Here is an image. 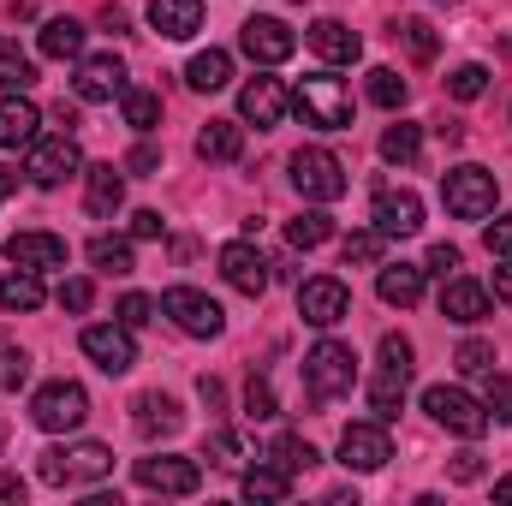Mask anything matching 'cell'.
Returning <instances> with one entry per match:
<instances>
[{"instance_id": "6da1fadb", "label": "cell", "mask_w": 512, "mask_h": 506, "mask_svg": "<svg viewBox=\"0 0 512 506\" xmlns=\"http://www.w3.org/2000/svg\"><path fill=\"white\" fill-rule=\"evenodd\" d=\"M114 471V447H102V441H78V447H48L42 453V465H36V477L48 483V489H72V483H102Z\"/></svg>"}, {"instance_id": "7a4b0ae2", "label": "cell", "mask_w": 512, "mask_h": 506, "mask_svg": "<svg viewBox=\"0 0 512 506\" xmlns=\"http://www.w3.org/2000/svg\"><path fill=\"white\" fill-rule=\"evenodd\" d=\"M495 197H501V185H495V173L477 167V161H459V167L441 173V203H447V215H459V221L495 215Z\"/></svg>"}, {"instance_id": "3957f363", "label": "cell", "mask_w": 512, "mask_h": 506, "mask_svg": "<svg viewBox=\"0 0 512 506\" xmlns=\"http://www.w3.org/2000/svg\"><path fill=\"white\" fill-rule=\"evenodd\" d=\"M292 108H298L304 126H316V131H346L352 126V90H346L340 78H328V72L304 78L298 96H292Z\"/></svg>"}, {"instance_id": "277c9868", "label": "cell", "mask_w": 512, "mask_h": 506, "mask_svg": "<svg viewBox=\"0 0 512 506\" xmlns=\"http://www.w3.org/2000/svg\"><path fill=\"white\" fill-rule=\"evenodd\" d=\"M161 316H173V328L191 334V340H221L227 334V310L209 292H197V286H167L161 292Z\"/></svg>"}, {"instance_id": "5b68a950", "label": "cell", "mask_w": 512, "mask_h": 506, "mask_svg": "<svg viewBox=\"0 0 512 506\" xmlns=\"http://www.w3.org/2000/svg\"><path fill=\"white\" fill-rule=\"evenodd\" d=\"M84 417H90V393L78 387V381H48V387H36V399H30V423L42 429V435H66V429H84Z\"/></svg>"}, {"instance_id": "8992f818", "label": "cell", "mask_w": 512, "mask_h": 506, "mask_svg": "<svg viewBox=\"0 0 512 506\" xmlns=\"http://www.w3.org/2000/svg\"><path fill=\"white\" fill-rule=\"evenodd\" d=\"M304 387H310V399H340V393H352V387H358V358H352V346H340V340L310 346V352H304Z\"/></svg>"}, {"instance_id": "52a82bcc", "label": "cell", "mask_w": 512, "mask_h": 506, "mask_svg": "<svg viewBox=\"0 0 512 506\" xmlns=\"http://www.w3.org/2000/svg\"><path fill=\"white\" fill-rule=\"evenodd\" d=\"M423 411L441 423V429H453V435H465V441H477V435H489V411H483V399L477 393H465V387H423Z\"/></svg>"}, {"instance_id": "ba28073f", "label": "cell", "mask_w": 512, "mask_h": 506, "mask_svg": "<svg viewBox=\"0 0 512 506\" xmlns=\"http://www.w3.org/2000/svg\"><path fill=\"white\" fill-rule=\"evenodd\" d=\"M24 173H30V185H42V191H54V185H66L72 173H84V155H78V137H72V131H54V137H36V143H30V161H24Z\"/></svg>"}, {"instance_id": "9c48e42d", "label": "cell", "mask_w": 512, "mask_h": 506, "mask_svg": "<svg viewBox=\"0 0 512 506\" xmlns=\"http://www.w3.org/2000/svg\"><path fill=\"white\" fill-rule=\"evenodd\" d=\"M292 185H298V197H310V203H334V197H346V161L340 155H328V149H298L292 155Z\"/></svg>"}, {"instance_id": "30bf717a", "label": "cell", "mask_w": 512, "mask_h": 506, "mask_svg": "<svg viewBox=\"0 0 512 506\" xmlns=\"http://www.w3.org/2000/svg\"><path fill=\"white\" fill-rule=\"evenodd\" d=\"M298 316H304L310 328H340V322L352 316V292H346V280H334V274L304 280V286H298Z\"/></svg>"}, {"instance_id": "8fae6325", "label": "cell", "mask_w": 512, "mask_h": 506, "mask_svg": "<svg viewBox=\"0 0 512 506\" xmlns=\"http://www.w3.org/2000/svg\"><path fill=\"white\" fill-rule=\"evenodd\" d=\"M137 483H143L149 495H197V489H203V471H197V459L155 453V459H137Z\"/></svg>"}, {"instance_id": "7c38bea8", "label": "cell", "mask_w": 512, "mask_h": 506, "mask_svg": "<svg viewBox=\"0 0 512 506\" xmlns=\"http://www.w3.org/2000/svg\"><path fill=\"white\" fill-rule=\"evenodd\" d=\"M84 358L108 376H126L137 364V340H131L126 322H96V328H84Z\"/></svg>"}, {"instance_id": "4fadbf2b", "label": "cell", "mask_w": 512, "mask_h": 506, "mask_svg": "<svg viewBox=\"0 0 512 506\" xmlns=\"http://www.w3.org/2000/svg\"><path fill=\"white\" fill-rule=\"evenodd\" d=\"M387 459H393V441H387V423H352L346 435H340V465L346 471H382Z\"/></svg>"}, {"instance_id": "5bb4252c", "label": "cell", "mask_w": 512, "mask_h": 506, "mask_svg": "<svg viewBox=\"0 0 512 506\" xmlns=\"http://www.w3.org/2000/svg\"><path fill=\"white\" fill-rule=\"evenodd\" d=\"M370 221H376L382 239H417L423 233V197L417 191H376Z\"/></svg>"}, {"instance_id": "9a60e30c", "label": "cell", "mask_w": 512, "mask_h": 506, "mask_svg": "<svg viewBox=\"0 0 512 506\" xmlns=\"http://www.w3.org/2000/svg\"><path fill=\"white\" fill-rule=\"evenodd\" d=\"M72 90H78V102H114V96H126V60L120 54H90L78 66Z\"/></svg>"}, {"instance_id": "2e32d148", "label": "cell", "mask_w": 512, "mask_h": 506, "mask_svg": "<svg viewBox=\"0 0 512 506\" xmlns=\"http://www.w3.org/2000/svg\"><path fill=\"white\" fill-rule=\"evenodd\" d=\"M239 48L251 54L256 66H280V60H292L298 36H292L280 18H245V30H239Z\"/></svg>"}, {"instance_id": "e0dca14e", "label": "cell", "mask_w": 512, "mask_h": 506, "mask_svg": "<svg viewBox=\"0 0 512 506\" xmlns=\"http://www.w3.org/2000/svg\"><path fill=\"white\" fill-rule=\"evenodd\" d=\"M66 239L60 233H12L6 239V262L12 268H30V274H48V268H66Z\"/></svg>"}, {"instance_id": "ac0fdd59", "label": "cell", "mask_w": 512, "mask_h": 506, "mask_svg": "<svg viewBox=\"0 0 512 506\" xmlns=\"http://www.w3.org/2000/svg\"><path fill=\"white\" fill-rule=\"evenodd\" d=\"M221 280L233 286V292H245V298H262L268 292V256L256 251V245H227L221 251Z\"/></svg>"}, {"instance_id": "d6986e66", "label": "cell", "mask_w": 512, "mask_h": 506, "mask_svg": "<svg viewBox=\"0 0 512 506\" xmlns=\"http://www.w3.org/2000/svg\"><path fill=\"white\" fill-rule=\"evenodd\" d=\"M304 42H310L328 66H352V60L364 54V36H358V30H346L340 18H316V24L304 30Z\"/></svg>"}, {"instance_id": "ffe728a7", "label": "cell", "mask_w": 512, "mask_h": 506, "mask_svg": "<svg viewBox=\"0 0 512 506\" xmlns=\"http://www.w3.org/2000/svg\"><path fill=\"white\" fill-rule=\"evenodd\" d=\"M120 203H126V179H120V167H114V161L84 167V209H90L96 221H114Z\"/></svg>"}, {"instance_id": "44dd1931", "label": "cell", "mask_w": 512, "mask_h": 506, "mask_svg": "<svg viewBox=\"0 0 512 506\" xmlns=\"http://www.w3.org/2000/svg\"><path fill=\"white\" fill-rule=\"evenodd\" d=\"M441 316H447V322H459V328H477V322L489 316V292H483L477 280L447 274V286H441Z\"/></svg>"}, {"instance_id": "7402d4cb", "label": "cell", "mask_w": 512, "mask_h": 506, "mask_svg": "<svg viewBox=\"0 0 512 506\" xmlns=\"http://www.w3.org/2000/svg\"><path fill=\"white\" fill-rule=\"evenodd\" d=\"M149 30L167 42H191L203 30V0H149Z\"/></svg>"}, {"instance_id": "603a6c76", "label": "cell", "mask_w": 512, "mask_h": 506, "mask_svg": "<svg viewBox=\"0 0 512 506\" xmlns=\"http://www.w3.org/2000/svg\"><path fill=\"white\" fill-rule=\"evenodd\" d=\"M280 114H286V90H280V78H251L245 90H239V120H251V126H280Z\"/></svg>"}, {"instance_id": "cb8c5ba5", "label": "cell", "mask_w": 512, "mask_h": 506, "mask_svg": "<svg viewBox=\"0 0 512 506\" xmlns=\"http://www.w3.org/2000/svg\"><path fill=\"white\" fill-rule=\"evenodd\" d=\"M42 137V114L30 96H6L0 102V149H30Z\"/></svg>"}, {"instance_id": "d4e9b609", "label": "cell", "mask_w": 512, "mask_h": 506, "mask_svg": "<svg viewBox=\"0 0 512 506\" xmlns=\"http://www.w3.org/2000/svg\"><path fill=\"white\" fill-rule=\"evenodd\" d=\"M131 423H137L143 435H179V429H185V411H179L167 393H137Z\"/></svg>"}, {"instance_id": "484cf974", "label": "cell", "mask_w": 512, "mask_h": 506, "mask_svg": "<svg viewBox=\"0 0 512 506\" xmlns=\"http://www.w3.org/2000/svg\"><path fill=\"white\" fill-rule=\"evenodd\" d=\"M423 280H429V268H417V262H387L382 274H376V292H382V304H417L423 298Z\"/></svg>"}, {"instance_id": "4316f807", "label": "cell", "mask_w": 512, "mask_h": 506, "mask_svg": "<svg viewBox=\"0 0 512 506\" xmlns=\"http://www.w3.org/2000/svg\"><path fill=\"white\" fill-rule=\"evenodd\" d=\"M185 84H191V90H203V96L227 90V84H233V54H227V48H203V54L185 66Z\"/></svg>"}, {"instance_id": "83f0119b", "label": "cell", "mask_w": 512, "mask_h": 506, "mask_svg": "<svg viewBox=\"0 0 512 506\" xmlns=\"http://www.w3.org/2000/svg\"><path fill=\"white\" fill-rule=\"evenodd\" d=\"M42 274H30V268H12L6 280H0V310L6 316H30V310H42Z\"/></svg>"}, {"instance_id": "f1b7e54d", "label": "cell", "mask_w": 512, "mask_h": 506, "mask_svg": "<svg viewBox=\"0 0 512 506\" xmlns=\"http://www.w3.org/2000/svg\"><path fill=\"white\" fill-rule=\"evenodd\" d=\"M239 149H245V126L239 120H209L197 131V155L203 161H239Z\"/></svg>"}, {"instance_id": "f546056e", "label": "cell", "mask_w": 512, "mask_h": 506, "mask_svg": "<svg viewBox=\"0 0 512 506\" xmlns=\"http://www.w3.org/2000/svg\"><path fill=\"white\" fill-rule=\"evenodd\" d=\"M36 48H42L48 60H78V54H84V24H78V18H48L42 36H36Z\"/></svg>"}, {"instance_id": "4dcf8cb0", "label": "cell", "mask_w": 512, "mask_h": 506, "mask_svg": "<svg viewBox=\"0 0 512 506\" xmlns=\"http://www.w3.org/2000/svg\"><path fill=\"white\" fill-rule=\"evenodd\" d=\"M36 84V60L18 48V42H0V90L6 96H24Z\"/></svg>"}, {"instance_id": "1f68e13d", "label": "cell", "mask_w": 512, "mask_h": 506, "mask_svg": "<svg viewBox=\"0 0 512 506\" xmlns=\"http://www.w3.org/2000/svg\"><path fill=\"white\" fill-rule=\"evenodd\" d=\"M405 381H411V370H387V364H382V376L370 381V411H376L382 423H393V417H399V399H405Z\"/></svg>"}, {"instance_id": "d6a6232c", "label": "cell", "mask_w": 512, "mask_h": 506, "mask_svg": "<svg viewBox=\"0 0 512 506\" xmlns=\"http://www.w3.org/2000/svg\"><path fill=\"white\" fill-rule=\"evenodd\" d=\"M239 495H245V501H286V495H292V477H286L280 465H256V471H245Z\"/></svg>"}, {"instance_id": "836d02e7", "label": "cell", "mask_w": 512, "mask_h": 506, "mask_svg": "<svg viewBox=\"0 0 512 506\" xmlns=\"http://www.w3.org/2000/svg\"><path fill=\"white\" fill-rule=\"evenodd\" d=\"M120 114H126L131 131H155V126H161V96H155V90H137V84H126Z\"/></svg>"}, {"instance_id": "e575fe53", "label": "cell", "mask_w": 512, "mask_h": 506, "mask_svg": "<svg viewBox=\"0 0 512 506\" xmlns=\"http://www.w3.org/2000/svg\"><path fill=\"white\" fill-rule=\"evenodd\" d=\"M423 155V126H411V120H399V126L382 131V161H399V167H411Z\"/></svg>"}, {"instance_id": "d590c367", "label": "cell", "mask_w": 512, "mask_h": 506, "mask_svg": "<svg viewBox=\"0 0 512 506\" xmlns=\"http://www.w3.org/2000/svg\"><path fill=\"white\" fill-rule=\"evenodd\" d=\"M286 239H292L298 251H316V245H328V239H334V221H328L322 209H304V215H292V221H286Z\"/></svg>"}, {"instance_id": "8d00e7d4", "label": "cell", "mask_w": 512, "mask_h": 506, "mask_svg": "<svg viewBox=\"0 0 512 506\" xmlns=\"http://www.w3.org/2000/svg\"><path fill=\"white\" fill-rule=\"evenodd\" d=\"M405 96H411V84H405L393 66H376V72H370V102H376V108L393 114V108H405Z\"/></svg>"}, {"instance_id": "74e56055", "label": "cell", "mask_w": 512, "mask_h": 506, "mask_svg": "<svg viewBox=\"0 0 512 506\" xmlns=\"http://www.w3.org/2000/svg\"><path fill=\"white\" fill-rule=\"evenodd\" d=\"M90 262H96L102 274H131V268H137V262H131V245L126 239H108V233L90 239Z\"/></svg>"}, {"instance_id": "f35d334b", "label": "cell", "mask_w": 512, "mask_h": 506, "mask_svg": "<svg viewBox=\"0 0 512 506\" xmlns=\"http://www.w3.org/2000/svg\"><path fill=\"white\" fill-rule=\"evenodd\" d=\"M393 36L405 42L411 60H435V24L429 18H405V24H393Z\"/></svg>"}, {"instance_id": "ab89813d", "label": "cell", "mask_w": 512, "mask_h": 506, "mask_svg": "<svg viewBox=\"0 0 512 506\" xmlns=\"http://www.w3.org/2000/svg\"><path fill=\"white\" fill-rule=\"evenodd\" d=\"M268 459H274L286 477H298V471H310V465H316V447H310V441H298V435H280Z\"/></svg>"}, {"instance_id": "60d3db41", "label": "cell", "mask_w": 512, "mask_h": 506, "mask_svg": "<svg viewBox=\"0 0 512 506\" xmlns=\"http://www.w3.org/2000/svg\"><path fill=\"white\" fill-rule=\"evenodd\" d=\"M483 90H489V66H477V60H471V66H453V72H447V96L477 102Z\"/></svg>"}, {"instance_id": "b9f144b4", "label": "cell", "mask_w": 512, "mask_h": 506, "mask_svg": "<svg viewBox=\"0 0 512 506\" xmlns=\"http://www.w3.org/2000/svg\"><path fill=\"white\" fill-rule=\"evenodd\" d=\"M382 245L387 239L370 227V233H352V239L340 245V256H346V268H352V262H358V268H376V262H382Z\"/></svg>"}, {"instance_id": "7bdbcfd3", "label": "cell", "mask_w": 512, "mask_h": 506, "mask_svg": "<svg viewBox=\"0 0 512 506\" xmlns=\"http://www.w3.org/2000/svg\"><path fill=\"white\" fill-rule=\"evenodd\" d=\"M483 411H489V423H512V381H501L495 370L483 376Z\"/></svg>"}, {"instance_id": "ee69618b", "label": "cell", "mask_w": 512, "mask_h": 506, "mask_svg": "<svg viewBox=\"0 0 512 506\" xmlns=\"http://www.w3.org/2000/svg\"><path fill=\"white\" fill-rule=\"evenodd\" d=\"M453 364H459L465 376H489V370H495V346H489V340H465Z\"/></svg>"}, {"instance_id": "f6af8a7d", "label": "cell", "mask_w": 512, "mask_h": 506, "mask_svg": "<svg viewBox=\"0 0 512 506\" xmlns=\"http://www.w3.org/2000/svg\"><path fill=\"white\" fill-rule=\"evenodd\" d=\"M245 411H251L256 423H268V417H280V399H274V387L262 376H251V387H245Z\"/></svg>"}, {"instance_id": "bcb514c9", "label": "cell", "mask_w": 512, "mask_h": 506, "mask_svg": "<svg viewBox=\"0 0 512 506\" xmlns=\"http://www.w3.org/2000/svg\"><path fill=\"white\" fill-rule=\"evenodd\" d=\"M24 381H30V358H24L18 346H0V387H6V393H18Z\"/></svg>"}, {"instance_id": "7dc6e473", "label": "cell", "mask_w": 512, "mask_h": 506, "mask_svg": "<svg viewBox=\"0 0 512 506\" xmlns=\"http://www.w3.org/2000/svg\"><path fill=\"white\" fill-rule=\"evenodd\" d=\"M90 298H96V286H90V280H78V274H72V280H60V310L84 316V310H90Z\"/></svg>"}, {"instance_id": "c3c4849f", "label": "cell", "mask_w": 512, "mask_h": 506, "mask_svg": "<svg viewBox=\"0 0 512 506\" xmlns=\"http://www.w3.org/2000/svg\"><path fill=\"white\" fill-rule=\"evenodd\" d=\"M120 322H126V328H143V322H155V298H143V292H126V298H120Z\"/></svg>"}, {"instance_id": "681fc988", "label": "cell", "mask_w": 512, "mask_h": 506, "mask_svg": "<svg viewBox=\"0 0 512 506\" xmlns=\"http://www.w3.org/2000/svg\"><path fill=\"white\" fill-rule=\"evenodd\" d=\"M483 471H489V465H483V453H453V465H447V477H453V483H483Z\"/></svg>"}, {"instance_id": "f907efd6", "label": "cell", "mask_w": 512, "mask_h": 506, "mask_svg": "<svg viewBox=\"0 0 512 506\" xmlns=\"http://www.w3.org/2000/svg\"><path fill=\"white\" fill-rule=\"evenodd\" d=\"M382 364L387 370H411V340L405 334H382Z\"/></svg>"}, {"instance_id": "816d5d0a", "label": "cell", "mask_w": 512, "mask_h": 506, "mask_svg": "<svg viewBox=\"0 0 512 506\" xmlns=\"http://www.w3.org/2000/svg\"><path fill=\"white\" fill-rule=\"evenodd\" d=\"M155 167H161V149H155V143H137L126 155V173H137V179H149Z\"/></svg>"}, {"instance_id": "f5cc1de1", "label": "cell", "mask_w": 512, "mask_h": 506, "mask_svg": "<svg viewBox=\"0 0 512 506\" xmlns=\"http://www.w3.org/2000/svg\"><path fill=\"white\" fill-rule=\"evenodd\" d=\"M483 245H489V256H512V215H501V221H489Z\"/></svg>"}, {"instance_id": "db71d44e", "label": "cell", "mask_w": 512, "mask_h": 506, "mask_svg": "<svg viewBox=\"0 0 512 506\" xmlns=\"http://www.w3.org/2000/svg\"><path fill=\"white\" fill-rule=\"evenodd\" d=\"M209 453H215V465H239V435L233 429H215L209 435Z\"/></svg>"}, {"instance_id": "11a10c76", "label": "cell", "mask_w": 512, "mask_h": 506, "mask_svg": "<svg viewBox=\"0 0 512 506\" xmlns=\"http://www.w3.org/2000/svg\"><path fill=\"white\" fill-rule=\"evenodd\" d=\"M423 268H429V274H441V280H447V274H453V268H459V245H435V251H429V262H423Z\"/></svg>"}, {"instance_id": "9f6ffc18", "label": "cell", "mask_w": 512, "mask_h": 506, "mask_svg": "<svg viewBox=\"0 0 512 506\" xmlns=\"http://www.w3.org/2000/svg\"><path fill=\"white\" fill-rule=\"evenodd\" d=\"M161 227H167V221H161L155 209H137V215H131V239H161Z\"/></svg>"}, {"instance_id": "6f0895ef", "label": "cell", "mask_w": 512, "mask_h": 506, "mask_svg": "<svg viewBox=\"0 0 512 506\" xmlns=\"http://www.w3.org/2000/svg\"><path fill=\"white\" fill-rule=\"evenodd\" d=\"M102 30H114V36H126V30H131L126 6H102Z\"/></svg>"}, {"instance_id": "680465c9", "label": "cell", "mask_w": 512, "mask_h": 506, "mask_svg": "<svg viewBox=\"0 0 512 506\" xmlns=\"http://www.w3.org/2000/svg\"><path fill=\"white\" fill-rule=\"evenodd\" d=\"M197 393H203V405H209V411H221V399H227V387H221L215 376H203V381H197Z\"/></svg>"}, {"instance_id": "91938a15", "label": "cell", "mask_w": 512, "mask_h": 506, "mask_svg": "<svg viewBox=\"0 0 512 506\" xmlns=\"http://www.w3.org/2000/svg\"><path fill=\"white\" fill-rule=\"evenodd\" d=\"M495 298L512 304V256H507V268H495Z\"/></svg>"}, {"instance_id": "94428289", "label": "cell", "mask_w": 512, "mask_h": 506, "mask_svg": "<svg viewBox=\"0 0 512 506\" xmlns=\"http://www.w3.org/2000/svg\"><path fill=\"white\" fill-rule=\"evenodd\" d=\"M0 501H24V483L18 477H0Z\"/></svg>"}, {"instance_id": "6125c7cd", "label": "cell", "mask_w": 512, "mask_h": 506, "mask_svg": "<svg viewBox=\"0 0 512 506\" xmlns=\"http://www.w3.org/2000/svg\"><path fill=\"white\" fill-rule=\"evenodd\" d=\"M12 191H18V173H12V167H0V203H6Z\"/></svg>"}, {"instance_id": "be15d7a7", "label": "cell", "mask_w": 512, "mask_h": 506, "mask_svg": "<svg viewBox=\"0 0 512 506\" xmlns=\"http://www.w3.org/2000/svg\"><path fill=\"white\" fill-rule=\"evenodd\" d=\"M495 501H501V506H512V477H501V483H495Z\"/></svg>"}, {"instance_id": "e7e4bbea", "label": "cell", "mask_w": 512, "mask_h": 506, "mask_svg": "<svg viewBox=\"0 0 512 506\" xmlns=\"http://www.w3.org/2000/svg\"><path fill=\"white\" fill-rule=\"evenodd\" d=\"M435 6H465V0H435Z\"/></svg>"}]
</instances>
